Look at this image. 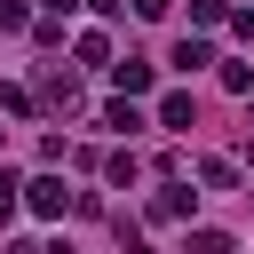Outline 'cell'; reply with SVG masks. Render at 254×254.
<instances>
[{"label":"cell","mask_w":254,"mask_h":254,"mask_svg":"<svg viewBox=\"0 0 254 254\" xmlns=\"http://www.w3.org/2000/svg\"><path fill=\"white\" fill-rule=\"evenodd\" d=\"M64 198H71V190H64L56 175H40V183H32V214H64Z\"/></svg>","instance_id":"obj_1"},{"label":"cell","mask_w":254,"mask_h":254,"mask_svg":"<svg viewBox=\"0 0 254 254\" xmlns=\"http://www.w3.org/2000/svg\"><path fill=\"white\" fill-rule=\"evenodd\" d=\"M151 214H159V222H183V214H190V190H183V183H167V190L151 198Z\"/></svg>","instance_id":"obj_2"},{"label":"cell","mask_w":254,"mask_h":254,"mask_svg":"<svg viewBox=\"0 0 254 254\" xmlns=\"http://www.w3.org/2000/svg\"><path fill=\"white\" fill-rule=\"evenodd\" d=\"M111 71H119V87H127V95H143V87H151V64H143V56H127V64H111Z\"/></svg>","instance_id":"obj_3"},{"label":"cell","mask_w":254,"mask_h":254,"mask_svg":"<svg viewBox=\"0 0 254 254\" xmlns=\"http://www.w3.org/2000/svg\"><path fill=\"white\" fill-rule=\"evenodd\" d=\"M206 56H214V48H206V40H175V71H198V64H206Z\"/></svg>","instance_id":"obj_4"},{"label":"cell","mask_w":254,"mask_h":254,"mask_svg":"<svg viewBox=\"0 0 254 254\" xmlns=\"http://www.w3.org/2000/svg\"><path fill=\"white\" fill-rule=\"evenodd\" d=\"M159 127H190V95H167L159 103Z\"/></svg>","instance_id":"obj_5"},{"label":"cell","mask_w":254,"mask_h":254,"mask_svg":"<svg viewBox=\"0 0 254 254\" xmlns=\"http://www.w3.org/2000/svg\"><path fill=\"white\" fill-rule=\"evenodd\" d=\"M190 254H230V238L222 230H190Z\"/></svg>","instance_id":"obj_6"},{"label":"cell","mask_w":254,"mask_h":254,"mask_svg":"<svg viewBox=\"0 0 254 254\" xmlns=\"http://www.w3.org/2000/svg\"><path fill=\"white\" fill-rule=\"evenodd\" d=\"M0 32H24V0H0Z\"/></svg>","instance_id":"obj_7"},{"label":"cell","mask_w":254,"mask_h":254,"mask_svg":"<svg viewBox=\"0 0 254 254\" xmlns=\"http://www.w3.org/2000/svg\"><path fill=\"white\" fill-rule=\"evenodd\" d=\"M16 214V175H0V222Z\"/></svg>","instance_id":"obj_8"},{"label":"cell","mask_w":254,"mask_h":254,"mask_svg":"<svg viewBox=\"0 0 254 254\" xmlns=\"http://www.w3.org/2000/svg\"><path fill=\"white\" fill-rule=\"evenodd\" d=\"M222 8H230V0H190V16H198V24H214Z\"/></svg>","instance_id":"obj_9"},{"label":"cell","mask_w":254,"mask_h":254,"mask_svg":"<svg viewBox=\"0 0 254 254\" xmlns=\"http://www.w3.org/2000/svg\"><path fill=\"white\" fill-rule=\"evenodd\" d=\"M135 16H143V24H159V16H167V0H135Z\"/></svg>","instance_id":"obj_10"},{"label":"cell","mask_w":254,"mask_h":254,"mask_svg":"<svg viewBox=\"0 0 254 254\" xmlns=\"http://www.w3.org/2000/svg\"><path fill=\"white\" fill-rule=\"evenodd\" d=\"M71 8H79V0H48V16H71Z\"/></svg>","instance_id":"obj_11"}]
</instances>
